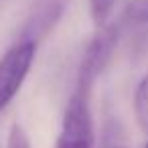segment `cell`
Segmentation results:
<instances>
[{
	"label": "cell",
	"instance_id": "cell-3",
	"mask_svg": "<svg viewBox=\"0 0 148 148\" xmlns=\"http://www.w3.org/2000/svg\"><path fill=\"white\" fill-rule=\"evenodd\" d=\"M93 142L95 134H93L89 97L75 91L67 101L55 148H93Z\"/></svg>",
	"mask_w": 148,
	"mask_h": 148
},
{
	"label": "cell",
	"instance_id": "cell-8",
	"mask_svg": "<svg viewBox=\"0 0 148 148\" xmlns=\"http://www.w3.org/2000/svg\"><path fill=\"white\" fill-rule=\"evenodd\" d=\"M6 148H31L29 136H27V132H25V128H23L21 124H12V126H10Z\"/></svg>",
	"mask_w": 148,
	"mask_h": 148
},
{
	"label": "cell",
	"instance_id": "cell-4",
	"mask_svg": "<svg viewBox=\"0 0 148 148\" xmlns=\"http://www.w3.org/2000/svg\"><path fill=\"white\" fill-rule=\"evenodd\" d=\"M67 6V0H33L25 25L21 27L18 41L41 43L59 23Z\"/></svg>",
	"mask_w": 148,
	"mask_h": 148
},
{
	"label": "cell",
	"instance_id": "cell-2",
	"mask_svg": "<svg viewBox=\"0 0 148 148\" xmlns=\"http://www.w3.org/2000/svg\"><path fill=\"white\" fill-rule=\"evenodd\" d=\"M37 55V43L16 41L0 57V112H2L21 91L33 61Z\"/></svg>",
	"mask_w": 148,
	"mask_h": 148
},
{
	"label": "cell",
	"instance_id": "cell-7",
	"mask_svg": "<svg viewBox=\"0 0 148 148\" xmlns=\"http://www.w3.org/2000/svg\"><path fill=\"white\" fill-rule=\"evenodd\" d=\"M116 0H89V10H91V18L95 23L97 29L106 27L110 21V14L114 10Z\"/></svg>",
	"mask_w": 148,
	"mask_h": 148
},
{
	"label": "cell",
	"instance_id": "cell-10",
	"mask_svg": "<svg viewBox=\"0 0 148 148\" xmlns=\"http://www.w3.org/2000/svg\"><path fill=\"white\" fill-rule=\"evenodd\" d=\"M144 148H148V142H146V144H144Z\"/></svg>",
	"mask_w": 148,
	"mask_h": 148
},
{
	"label": "cell",
	"instance_id": "cell-1",
	"mask_svg": "<svg viewBox=\"0 0 148 148\" xmlns=\"http://www.w3.org/2000/svg\"><path fill=\"white\" fill-rule=\"evenodd\" d=\"M120 39V27L118 25H106L101 29H97V33L91 37V41L87 43L79 69H77V93L87 95L91 93L97 77L103 73V69L108 67L116 45Z\"/></svg>",
	"mask_w": 148,
	"mask_h": 148
},
{
	"label": "cell",
	"instance_id": "cell-5",
	"mask_svg": "<svg viewBox=\"0 0 148 148\" xmlns=\"http://www.w3.org/2000/svg\"><path fill=\"white\" fill-rule=\"evenodd\" d=\"M134 112L140 128L148 134V75L138 83L134 93Z\"/></svg>",
	"mask_w": 148,
	"mask_h": 148
},
{
	"label": "cell",
	"instance_id": "cell-6",
	"mask_svg": "<svg viewBox=\"0 0 148 148\" xmlns=\"http://www.w3.org/2000/svg\"><path fill=\"white\" fill-rule=\"evenodd\" d=\"M124 21L134 27H148V0H130L124 8Z\"/></svg>",
	"mask_w": 148,
	"mask_h": 148
},
{
	"label": "cell",
	"instance_id": "cell-9",
	"mask_svg": "<svg viewBox=\"0 0 148 148\" xmlns=\"http://www.w3.org/2000/svg\"><path fill=\"white\" fill-rule=\"evenodd\" d=\"M110 148H124V146H110Z\"/></svg>",
	"mask_w": 148,
	"mask_h": 148
}]
</instances>
